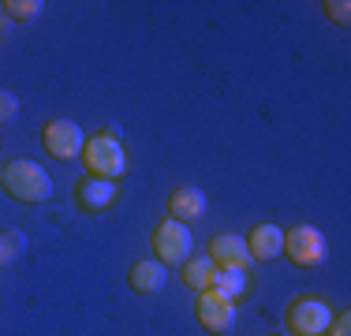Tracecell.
<instances>
[{
	"mask_svg": "<svg viewBox=\"0 0 351 336\" xmlns=\"http://www.w3.org/2000/svg\"><path fill=\"white\" fill-rule=\"evenodd\" d=\"M210 291H217V296H224V299H232V302H236V299L247 291V273L217 269V273H213V280H210Z\"/></svg>",
	"mask_w": 351,
	"mask_h": 336,
	"instance_id": "14",
	"label": "cell"
},
{
	"mask_svg": "<svg viewBox=\"0 0 351 336\" xmlns=\"http://www.w3.org/2000/svg\"><path fill=\"white\" fill-rule=\"evenodd\" d=\"M210 262L217 269H232V273H247L250 269V250H247V239L243 235H236V232H221V235H213V243H210Z\"/></svg>",
	"mask_w": 351,
	"mask_h": 336,
	"instance_id": "8",
	"label": "cell"
},
{
	"mask_svg": "<svg viewBox=\"0 0 351 336\" xmlns=\"http://www.w3.org/2000/svg\"><path fill=\"white\" fill-rule=\"evenodd\" d=\"M131 288L138 291V296H154V291L165 288V280H169V265H161L157 258H142V262L131 265Z\"/></svg>",
	"mask_w": 351,
	"mask_h": 336,
	"instance_id": "12",
	"label": "cell"
},
{
	"mask_svg": "<svg viewBox=\"0 0 351 336\" xmlns=\"http://www.w3.org/2000/svg\"><path fill=\"white\" fill-rule=\"evenodd\" d=\"M0 183H4V165H0Z\"/></svg>",
	"mask_w": 351,
	"mask_h": 336,
	"instance_id": "21",
	"label": "cell"
},
{
	"mask_svg": "<svg viewBox=\"0 0 351 336\" xmlns=\"http://www.w3.org/2000/svg\"><path fill=\"white\" fill-rule=\"evenodd\" d=\"M8 12V19L12 23H30V19H38L41 15V0H4V4H0Z\"/></svg>",
	"mask_w": 351,
	"mask_h": 336,
	"instance_id": "15",
	"label": "cell"
},
{
	"mask_svg": "<svg viewBox=\"0 0 351 336\" xmlns=\"http://www.w3.org/2000/svg\"><path fill=\"white\" fill-rule=\"evenodd\" d=\"M15 116H19V97H15L12 90H0V128L12 123Z\"/></svg>",
	"mask_w": 351,
	"mask_h": 336,
	"instance_id": "18",
	"label": "cell"
},
{
	"mask_svg": "<svg viewBox=\"0 0 351 336\" xmlns=\"http://www.w3.org/2000/svg\"><path fill=\"white\" fill-rule=\"evenodd\" d=\"M206 213V195L198 187H176L169 198V217L180 224H195Z\"/></svg>",
	"mask_w": 351,
	"mask_h": 336,
	"instance_id": "11",
	"label": "cell"
},
{
	"mask_svg": "<svg viewBox=\"0 0 351 336\" xmlns=\"http://www.w3.org/2000/svg\"><path fill=\"white\" fill-rule=\"evenodd\" d=\"M332 325V307L325 299H295L288 307V329L291 336H325Z\"/></svg>",
	"mask_w": 351,
	"mask_h": 336,
	"instance_id": "4",
	"label": "cell"
},
{
	"mask_svg": "<svg viewBox=\"0 0 351 336\" xmlns=\"http://www.w3.org/2000/svg\"><path fill=\"white\" fill-rule=\"evenodd\" d=\"M213 273H217V265L210 262V254H198V258H187L183 262V284L187 288H195V291H210V280H213Z\"/></svg>",
	"mask_w": 351,
	"mask_h": 336,
	"instance_id": "13",
	"label": "cell"
},
{
	"mask_svg": "<svg viewBox=\"0 0 351 336\" xmlns=\"http://www.w3.org/2000/svg\"><path fill=\"white\" fill-rule=\"evenodd\" d=\"M195 314H198V325L206 333H228L236 325V302L217 296V291H198V302H195Z\"/></svg>",
	"mask_w": 351,
	"mask_h": 336,
	"instance_id": "7",
	"label": "cell"
},
{
	"mask_svg": "<svg viewBox=\"0 0 351 336\" xmlns=\"http://www.w3.org/2000/svg\"><path fill=\"white\" fill-rule=\"evenodd\" d=\"M191 247H195V239H191V228L180 221H172V217H165L161 224L154 228V254L161 265H180L191 258Z\"/></svg>",
	"mask_w": 351,
	"mask_h": 336,
	"instance_id": "5",
	"label": "cell"
},
{
	"mask_svg": "<svg viewBox=\"0 0 351 336\" xmlns=\"http://www.w3.org/2000/svg\"><path fill=\"white\" fill-rule=\"evenodd\" d=\"M329 336H351V314H332V325H329Z\"/></svg>",
	"mask_w": 351,
	"mask_h": 336,
	"instance_id": "19",
	"label": "cell"
},
{
	"mask_svg": "<svg viewBox=\"0 0 351 336\" xmlns=\"http://www.w3.org/2000/svg\"><path fill=\"white\" fill-rule=\"evenodd\" d=\"M0 187H4L15 202H23V206H38V202H45L53 195L49 172L38 161H27V157H15V161L4 165V183H0Z\"/></svg>",
	"mask_w": 351,
	"mask_h": 336,
	"instance_id": "1",
	"label": "cell"
},
{
	"mask_svg": "<svg viewBox=\"0 0 351 336\" xmlns=\"http://www.w3.org/2000/svg\"><path fill=\"white\" fill-rule=\"evenodd\" d=\"M247 250L254 262H273V258L284 254V228L280 224H258L254 232L247 235Z\"/></svg>",
	"mask_w": 351,
	"mask_h": 336,
	"instance_id": "10",
	"label": "cell"
},
{
	"mask_svg": "<svg viewBox=\"0 0 351 336\" xmlns=\"http://www.w3.org/2000/svg\"><path fill=\"white\" fill-rule=\"evenodd\" d=\"M322 12H325V19L340 23V27H348V23H351V4H348V0H325Z\"/></svg>",
	"mask_w": 351,
	"mask_h": 336,
	"instance_id": "17",
	"label": "cell"
},
{
	"mask_svg": "<svg viewBox=\"0 0 351 336\" xmlns=\"http://www.w3.org/2000/svg\"><path fill=\"white\" fill-rule=\"evenodd\" d=\"M23 232L19 228H8V232H0V269L4 265H12L15 258H19V250H23Z\"/></svg>",
	"mask_w": 351,
	"mask_h": 336,
	"instance_id": "16",
	"label": "cell"
},
{
	"mask_svg": "<svg viewBox=\"0 0 351 336\" xmlns=\"http://www.w3.org/2000/svg\"><path fill=\"white\" fill-rule=\"evenodd\" d=\"M120 195V187H116V180H97V176H82V183L75 187V198H79L82 209H90V213H101L108 209Z\"/></svg>",
	"mask_w": 351,
	"mask_h": 336,
	"instance_id": "9",
	"label": "cell"
},
{
	"mask_svg": "<svg viewBox=\"0 0 351 336\" xmlns=\"http://www.w3.org/2000/svg\"><path fill=\"white\" fill-rule=\"evenodd\" d=\"M79 161L86 165V176H97V180H120L128 172V154H123V142L116 139V131L90 134Z\"/></svg>",
	"mask_w": 351,
	"mask_h": 336,
	"instance_id": "2",
	"label": "cell"
},
{
	"mask_svg": "<svg viewBox=\"0 0 351 336\" xmlns=\"http://www.w3.org/2000/svg\"><path fill=\"white\" fill-rule=\"evenodd\" d=\"M8 23H12V19H8V12H4V8H0V38H4V30H8Z\"/></svg>",
	"mask_w": 351,
	"mask_h": 336,
	"instance_id": "20",
	"label": "cell"
},
{
	"mask_svg": "<svg viewBox=\"0 0 351 336\" xmlns=\"http://www.w3.org/2000/svg\"><path fill=\"white\" fill-rule=\"evenodd\" d=\"M41 142H45L49 157H56V161H79L86 134L75 120H49L45 131H41Z\"/></svg>",
	"mask_w": 351,
	"mask_h": 336,
	"instance_id": "6",
	"label": "cell"
},
{
	"mask_svg": "<svg viewBox=\"0 0 351 336\" xmlns=\"http://www.w3.org/2000/svg\"><path fill=\"white\" fill-rule=\"evenodd\" d=\"M284 254H288L299 269H311V265L325 262L329 243H325V235L317 232L314 224H295V228L284 232Z\"/></svg>",
	"mask_w": 351,
	"mask_h": 336,
	"instance_id": "3",
	"label": "cell"
}]
</instances>
